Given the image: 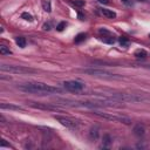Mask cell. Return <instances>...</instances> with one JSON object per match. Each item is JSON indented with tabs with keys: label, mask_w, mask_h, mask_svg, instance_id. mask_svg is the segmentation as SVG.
<instances>
[{
	"label": "cell",
	"mask_w": 150,
	"mask_h": 150,
	"mask_svg": "<svg viewBox=\"0 0 150 150\" xmlns=\"http://www.w3.org/2000/svg\"><path fill=\"white\" fill-rule=\"evenodd\" d=\"M96 116L98 117H102L104 120H108V121H111V122H118V123H123V124H127L129 125L131 123V120L127 116H121V115H112V114H108V112H98V111H95L94 112Z\"/></svg>",
	"instance_id": "3"
},
{
	"label": "cell",
	"mask_w": 150,
	"mask_h": 150,
	"mask_svg": "<svg viewBox=\"0 0 150 150\" xmlns=\"http://www.w3.org/2000/svg\"><path fill=\"white\" fill-rule=\"evenodd\" d=\"M137 1H145V0H137Z\"/></svg>",
	"instance_id": "25"
},
{
	"label": "cell",
	"mask_w": 150,
	"mask_h": 150,
	"mask_svg": "<svg viewBox=\"0 0 150 150\" xmlns=\"http://www.w3.org/2000/svg\"><path fill=\"white\" fill-rule=\"evenodd\" d=\"M122 1H123L124 4H128V2H129V0H122Z\"/></svg>",
	"instance_id": "24"
},
{
	"label": "cell",
	"mask_w": 150,
	"mask_h": 150,
	"mask_svg": "<svg viewBox=\"0 0 150 150\" xmlns=\"http://www.w3.org/2000/svg\"><path fill=\"white\" fill-rule=\"evenodd\" d=\"M41 5H42V8L45 12H52V4L49 0H42L41 1Z\"/></svg>",
	"instance_id": "12"
},
{
	"label": "cell",
	"mask_w": 150,
	"mask_h": 150,
	"mask_svg": "<svg viewBox=\"0 0 150 150\" xmlns=\"http://www.w3.org/2000/svg\"><path fill=\"white\" fill-rule=\"evenodd\" d=\"M84 39H86V34L84 33H80V34H77L76 35V38H75V43H80V42H82V41H84Z\"/></svg>",
	"instance_id": "14"
},
{
	"label": "cell",
	"mask_w": 150,
	"mask_h": 150,
	"mask_svg": "<svg viewBox=\"0 0 150 150\" xmlns=\"http://www.w3.org/2000/svg\"><path fill=\"white\" fill-rule=\"evenodd\" d=\"M98 13L101 15H103L104 18H108V19H114L116 18V13L111 9H107V8H98Z\"/></svg>",
	"instance_id": "9"
},
{
	"label": "cell",
	"mask_w": 150,
	"mask_h": 150,
	"mask_svg": "<svg viewBox=\"0 0 150 150\" xmlns=\"http://www.w3.org/2000/svg\"><path fill=\"white\" fill-rule=\"evenodd\" d=\"M54 118H55L57 122H60L63 127H66V128H68V129L75 130V129H77V127H79L77 122L74 121V120H71V118H69V117H64V116H60V115H54Z\"/></svg>",
	"instance_id": "5"
},
{
	"label": "cell",
	"mask_w": 150,
	"mask_h": 150,
	"mask_svg": "<svg viewBox=\"0 0 150 150\" xmlns=\"http://www.w3.org/2000/svg\"><path fill=\"white\" fill-rule=\"evenodd\" d=\"M12 52L9 50V48H7L6 46H0V54L6 55V54H11Z\"/></svg>",
	"instance_id": "18"
},
{
	"label": "cell",
	"mask_w": 150,
	"mask_h": 150,
	"mask_svg": "<svg viewBox=\"0 0 150 150\" xmlns=\"http://www.w3.org/2000/svg\"><path fill=\"white\" fill-rule=\"evenodd\" d=\"M132 132H134V135H136L137 137H142V136L145 134V128H144V125H143V124L137 123V124L134 127Z\"/></svg>",
	"instance_id": "10"
},
{
	"label": "cell",
	"mask_w": 150,
	"mask_h": 150,
	"mask_svg": "<svg viewBox=\"0 0 150 150\" xmlns=\"http://www.w3.org/2000/svg\"><path fill=\"white\" fill-rule=\"evenodd\" d=\"M149 36H150V35H149Z\"/></svg>",
	"instance_id": "26"
},
{
	"label": "cell",
	"mask_w": 150,
	"mask_h": 150,
	"mask_svg": "<svg viewBox=\"0 0 150 150\" xmlns=\"http://www.w3.org/2000/svg\"><path fill=\"white\" fill-rule=\"evenodd\" d=\"M1 108H2V109H21L20 107H14V105L6 104V103H2V104H1Z\"/></svg>",
	"instance_id": "19"
},
{
	"label": "cell",
	"mask_w": 150,
	"mask_h": 150,
	"mask_svg": "<svg viewBox=\"0 0 150 150\" xmlns=\"http://www.w3.org/2000/svg\"><path fill=\"white\" fill-rule=\"evenodd\" d=\"M111 143H112L111 136H110L109 134H104V135L102 136V145H101V148L107 149V148H109V146L111 145Z\"/></svg>",
	"instance_id": "11"
},
{
	"label": "cell",
	"mask_w": 150,
	"mask_h": 150,
	"mask_svg": "<svg viewBox=\"0 0 150 150\" xmlns=\"http://www.w3.org/2000/svg\"><path fill=\"white\" fill-rule=\"evenodd\" d=\"M63 87L71 91V93H80L84 89V83L81 82V81H77V80H69V81H64L63 83Z\"/></svg>",
	"instance_id": "4"
},
{
	"label": "cell",
	"mask_w": 150,
	"mask_h": 150,
	"mask_svg": "<svg viewBox=\"0 0 150 150\" xmlns=\"http://www.w3.org/2000/svg\"><path fill=\"white\" fill-rule=\"evenodd\" d=\"M135 56H137V57H145L146 56V52L144 49H138V50L135 52Z\"/></svg>",
	"instance_id": "17"
},
{
	"label": "cell",
	"mask_w": 150,
	"mask_h": 150,
	"mask_svg": "<svg viewBox=\"0 0 150 150\" xmlns=\"http://www.w3.org/2000/svg\"><path fill=\"white\" fill-rule=\"evenodd\" d=\"M120 43H121L122 47H128L129 46V40L125 36H121L120 38Z\"/></svg>",
	"instance_id": "16"
},
{
	"label": "cell",
	"mask_w": 150,
	"mask_h": 150,
	"mask_svg": "<svg viewBox=\"0 0 150 150\" xmlns=\"http://www.w3.org/2000/svg\"><path fill=\"white\" fill-rule=\"evenodd\" d=\"M101 4H109V1L108 0H98Z\"/></svg>",
	"instance_id": "23"
},
{
	"label": "cell",
	"mask_w": 150,
	"mask_h": 150,
	"mask_svg": "<svg viewBox=\"0 0 150 150\" xmlns=\"http://www.w3.org/2000/svg\"><path fill=\"white\" fill-rule=\"evenodd\" d=\"M98 32H100V34L102 35V38H101L102 41H104V42H107V43H114V42L116 41V38L112 35V33H110V32L107 30L105 28H101Z\"/></svg>",
	"instance_id": "7"
},
{
	"label": "cell",
	"mask_w": 150,
	"mask_h": 150,
	"mask_svg": "<svg viewBox=\"0 0 150 150\" xmlns=\"http://www.w3.org/2000/svg\"><path fill=\"white\" fill-rule=\"evenodd\" d=\"M88 137H89L90 141H97L98 137H100V129H98V127H91L90 130H89Z\"/></svg>",
	"instance_id": "8"
},
{
	"label": "cell",
	"mask_w": 150,
	"mask_h": 150,
	"mask_svg": "<svg viewBox=\"0 0 150 150\" xmlns=\"http://www.w3.org/2000/svg\"><path fill=\"white\" fill-rule=\"evenodd\" d=\"M66 26H67V23H66L64 21H62V22H60V23L56 26V29H57L59 32H62V30L66 28Z\"/></svg>",
	"instance_id": "21"
},
{
	"label": "cell",
	"mask_w": 150,
	"mask_h": 150,
	"mask_svg": "<svg viewBox=\"0 0 150 150\" xmlns=\"http://www.w3.org/2000/svg\"><path fill=\"white\" fill-rule=\"evenodd\" d=\"M73 4L75 5V6H79V7H82V6H84V0H73Z\"/></svg>",
	"instance_id": "22"
},
{
	"label": "cell",
	"mask_w": 150,
	"mask_h": 150,
	"mask_svg": "<svg viewBox=\"0 0 150 150\" xmlns=\"http://www.w3.org/2000/svg\"><path fill=\"white\" fill-rule=\"evenodd\" d=\"M52 27H53V26H52V22H50V21H48V22H45V23H43L42 29H43V30H50V29H52Z\"/></svg>",
	"instance_id": "20"
},
{
	"label": "cell",
	"mask_w": 150,
	"mask_h": 150,
	"mask_svg": "<svg viewBox=\"0 0 150 150\" xmlns=\"http://www.w3.org/2000/svg\"><path fill=\"white\" fill-rule=\"evenodd\" d=\"M15 43H16L19 47L25 48V47H26V39H25L23 36H18V38H15Z\"/></svg>",
	"instance_id": "13"
},
{
	"label": "cell",
	"mask_w": 150,
	"mask_h": 150,
	"mask_svg": "<svg viewBox=\"0 0 150 150\" xmlns=\"http://www.w3.org/2000/svg\"><path fill=\"white\" fill-rule=\"evenodd\" d=\"M21 18L25 19V20H27V21H33V15L30 13H28V12H23L21 14Z\"/></svg>",
	"instance_id": "15"
},
{
	"label": "cell",
	"mask_w": 150,
	"mask_h": 150,
	"mask_svg": "<svg viewBox=\"0 0 150 150\" xmlns=\"http://www.w3.org/2000/svg\"><path fill=\"white\" fill-rule=\"evenodd\" d=\"M83 73L89 74V75H94V76H105V77H116L115 74L103 70V69H84Z\"/></svg>",
	"instance_id": "6"
},
{
	"label": "cell",
	"mask_w": 150,
	"mask_h": 150,
	"mask_svg": "<svg viewBox=\"0 0 150 150\" xmlns=\"http://www.w3.org/2000/svg\"><path fill=\"white\" fill-rule=\"evenodd\" d=\"M18 88L25 93L29 94H38V95H48V94H55V93H62V90L59 87H54L47 83L42 82H28L18 86Z\"/></svg>",
	"instance_id": "1"
},
{
	"label": "cell",
	"mask_w": 150,
	"mask_h": 150,
	"mask_svg": "<svg viewBox=\"0 0 150 150\" xmlns=\"http://www.w3.org/2000/svg\"><path fill=\"white\" fill-rule=\"evenodd\" d=\"M0 69H1V71H6L9 74H28V73L35 71L32 68H27L23 66H12V64H1Z\"/></svg>",
	"instance_id": "2"
}]
</instances>
